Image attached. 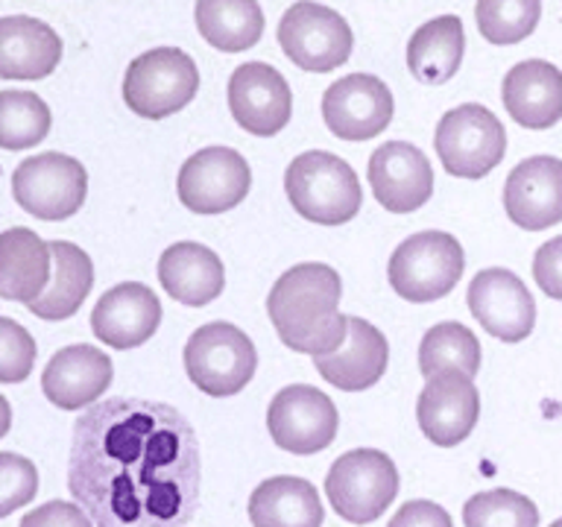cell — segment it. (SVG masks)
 <instances>
[{
	"label": "cell",
	"instance_id": "8fae6325",
	"mask_svg": "<svg viewBox=\"0 0 562 527\" xmlns=\"http://www.w3.org/2000/svg\"><path fill=\"white\" fill-rule=\"evenodd\" d=\"M272 442L290 455H316L331 446L340 428V413L323 390L290 384L272 395L267 407Z\"/></svg>",
	"mask_w": 562,
	"mask_h": 527
},
{
	"label": "cell",
	"instance_id": "7c38bea8",
	"mask_svg": "<svg viewBox=\"0 0 562 527\" xmlns=\"http://www.w3.org/2000/svg\"><path fill=\"white\" fill-rule=\"evenodd\" d=\"M252 188V170L232 147H205L179 170V202L193 214H223L237 209Z\"/></svg>",
	"mask_w": 562,
	"mask_h": 527
},
{
	"label": "cell",
	"instance_id": "9c48e42d",
	"mask_svg": "<svg viewBox=\"0 0 562 527\" xmlns=\"http://www.w3.org/2000/svg\"><path fill=\"white\" fill-rule=\"evenodd\" d=\"M279 44L296 68L328 74L349 61L355 35L340 12L314 0H299L281 15Z\"/></svg>",
	"mask_w": 562,
	"mask_h": 527
},
{
	"label": "cell",
	"instance_id": "4316f807",
	"mask_svg": "<svg viewBox=\"0 0 562 527\" xmlns=\"http://www.w3.org/2000/svg\"><path fill=\"white\" fill-rule=\"evenodd\" d=\"M50 255H53V279L47 284L42 296L30 302L38 319L47 323H59L68 319L82 307L88 299L91 288H94V264L88 258L77 244L70 240H50Z\"/></svg>",
	"mask_w": 562,
	"mask_h": 527
},
{
	"label": "cell",
	"instance_id": "3957f363",
	"mask_svg": "<svg viewBox=\"0 0 562 527\" xmlns=\"http://www.w3.org/2000/svg\"><path fill=\"white\" fill-rule=\"evenodd\" d=\"M284 191L299 217L316 226H342L363 209V188L358 173L340 156L325 149H307L284 170Z\"/></svg>",
	"mask_w": 562,
	"mask_h": 527
},
{
	"label": "cell",
	"instance_id": "5b68a950",
	"mask_svg": "<svg viewBox=\"0 0 562 527\" xmlns=\"http://www.w3.org/2000/svg\"><path fill=\"white\" fill-rule=\"evenodd\" d=\"M258 369V351L249 334L232 323H209L184 343V372L211 399L237 395Z\"/></svg>",
	"mask_w": 562,
	"mask_h": 527
},
{
	"label": "cell",
	"instance_id": "d6986e66",
	"mask_svg": "<svg viewBox=\"0 0 562 527\" xmlns=\"http://www.w3.org/2000/svg\"><path fill=\"white\" fill-rule=\"evenodd\" d=\"M161 325V302L153 288L138 281H123L105 290L91 311V332L112 349H138Z\"/></svg>",
	"mask_w": 562,
	"mask_h": 527
},
{
	"label": "cell",
	"instance_id": "2e32d148",
	"mask_svg": "<svg viewBox=\"0 0 562 527\" xmlns=\"http://www.w3.org/2000/svg\"><path fill=\"white\" fill-rule=\"evenodd\" d=\"M369 188L393 214L419 211L434 197V167L419 147L407 141H386L369 156Z\"/></svg>",
	"mask_w": 562,
	"mask_h": 527
},
{
	"label": "cell",
	"instance_id": "d590c367",
	"mask_svg": "<svg viewBox=\"0 0 562 527\" xmlns=\"http://www.w3.org/2000/svg\"><path fill=\"white\" fill-rule=\"evenodd\" d=\"M533 279L544 296L562 302V235L551 237L533 255Z\"/></svg>",
	"mask_w": 562,
	"mask_h": 527
},
{
	"label": "cell",
	"instance_id": "1f68e13d",
	"mask_svg": "<svg viewBox=\"0 0 562 527\" xmlns=\"http://www.w3.org/2000/svg\"><path fill=\"white\" fill-rule=\"evenodd\" d=\"M542 18V0H477L474 21L477 33L490 44L509 47L533 35Z\"/></svg>",
	"mask_w": 562,
	"mask_h": 527
},
{
	"label": "cell",
	"instance_id": "ba28073f",
	"mask_svg": "<svg viewBox=\"0 0 562 527\" xmlns=\"http://www.w3.org/2000/svg\"><path fill=\"white\" fill-rule=\"evenodd\" d=\"M434 147L448 173L457 179H483L504 161V123L481 103H463L437 123Z\"/></svg>",
	"mask_w": 562,
	"mask_h": 527
},
{
	"label": "cell",
	"instance_id": "d6a6232c",
	"mask_svg": "<svg viewBox=\"0 0 562 527\" xmlns=\"http://www.w3.org/2000/svg\"><path fill=\"white\" fill-rule=\"evenodd\" d=\"M465 527H539V509L527 495L513 490L477 492L465 501Z\"/></svg>",
	"mask_w": 562,
	"mask_h": 527
},
{
	"label": "cell",
	"instance_id": "5bb4252c",
	"mask_svg": "<svg viewBox=\"0 0 562 527\" xmlns=\"http://www.w3.org/2000/svg\"><path fill=\"white\" fill-rule=\"evenodd\" d=\"M393 94L384 79L349 74L325 88V126L340 141H372L393 121Z\"/></svg>",
	"mask_w": 562,
	"mask_h": 527
},
{
	"label": "cell",
	"instance_id": "f546056e",
	"mask_svg": "<svg viewBox=\"0 0 562 527\" xmlns=\"http://www.w3.org/2000/svg\"><path fill=\"white\" fill-rule=\"evenodd\" d=\"M419 369L425 378L439 372L474 378L481 369V343L463 323H437L419 343Z\"/></svg>",
	"mask_w": 562,
	"mask_h": 527
},
{
	"label": "cell",
	"instance_id": "836d02e7",
	"mask_svg": "<svg viewBox=\"0 0 562 527\" xmlns=\"http://www.w3.org/2000/svg\"><path fill=\"white\" fill-rule=\"evenodd\" d=\"M35 340L24 325L0 316V384H21L35 367Z\"/></svg>",
	"mask_w": 562,
	"mask_h": 527
},
{
	"label": "cell",
	"instance_id": "277c9868",
	"mask_svg": "<svg viewBox=\"0 0 562 527\" xmlns=\"http://www.w3.org/2000/svg\"><path fill=\"white\" fill-rule=\"evenodd\" d=\"M200 91V68L179 47H153L130 61L123 77V100L130 112L161 121L182 112Z\"/></svg>",
	"mask_w": 562,
	"mask_h": 527
},
{
	"label": "cell",
	"instance_id": "603a6c76",
	"mask_svg": "<svg viewBox=\"0 0 562 527\" xmlns=\"http://www.w3.org/2000/svg\"><path fill=\"white\" fill-rule=\"evenodd\" d=\"M158 281L167 296L179 305L202 307L211 305L226 288V270L214 249L193 240H179L167 246L158 258Z\"/></svg>",
	"mask_w": 562,
	"mask_h": 527
},
{
	"label": "cell",
	"instance_id": "484cf974",
	"mask_svg": "<svg viewBox=\"0 0 562 527\" xmlns=\"http://www.w3.org/2000/svg\"><path fill=\"white\" fill-rule=\"evenodd\" d=\"M323 501L305 478L276 474L249 495L252 527H323Z\"/></svg>",
	"mask_w": 562,
	"mask_h": 527
},
{
	"label": "cell",
	"instance_id": "6da1fadb",
	"mask_svg": "<svg viewBox=\"0 0 562 527\" xmlns=\"http://www.w3.org/2000/svg\"><path fill=\"white\" fill-rule=\"evenodd\" d=\"M200 486V439L170 404L105 399L74 425L68 490L94 527H188Z\"/></svg>",
	"mask_w": 562,
	"mask_h": 527
},
{
	"label": "cell",
	"instance_id": "4dcf8cb0",
	"mask_svg": "<svg viewBox=\"0 0 562 527\" xmlns=\"http://www.w3.org/2000/svg\"><path fill=\"white\" fill-rule=\"evenodd\" d=\"M50 109L33 91H0V147L30 149L50 132Z\"/></svg>",
	"mask_w": 562,
	"mask_h": 527
},
{
	"label": "cell",
	"instance_id": "f1b7e54d",
	"mask_svg": "<svg viewBox=\"0 0 562 527\" xmlns=\"http://www.w3.org/2000/svg\"><path fill=\"white\" fill-rule=\"evenodd\" d=\"M196 30L214 51L244 53L261 42L263 9L258 0H196Z\"/></svg>",
	"mask_w": 562,
	"mask_h": 527
},
{
	"label": "cell",
	"instance_id": "30bf717a",
	"mask_svg": "<svg viewBox=\"0 0 562 527\" xmlns=\"http://www.w3.org/2000/svg\"><path fill=\"white\" fill-rule=\"evenodd\" d=\"M12 197L38 220L74 217L88 197L86 167L65 153L24 158L12 173Z\"/></svg>",
	"mask_w": 562,
	"mask_h": 527
},
{
	"label": "cell",
	"instance_id": "d4e9b609",
	"mask_svg": "<svg viewBox=\"0 0 562 527\" xmlns=\"http://www.w3.org/2000/svg\"><path fill=\"white\" fill-rule=\"evenodd\" d=\"M50 244L33 228L12 226L0 235V299L35 302L50 284Z\"/></svg>",
	"mask_w": 562,
	"mask_h": 527
},
{
	"label": "cell",
	"instance_id": "f35d334b",
	"mask_svg": "<svg viewBox=\"0 0 562 527\" xmlns=\"http://www.w3.org/2000/svg\"><path fill=\"white\" fill-rule=\"evenodd\" d=\"M9 428H12V407H9V402L0 395V439L7 437Z\"/></svg>",
	"mask_w": 562,
	"mask_h": 527
},
{
	"label": "cell",
	"instance_id": "8d00e7d4",
	"mask_svg": "<svg viewBox=\"0 0 562 527\" xmlns=\"http://www.w3.org/2000/svg\"><path fill=\"white\" fill-rule=\"evenodd\" d=\"M18 527H94L91 516L70 501H47L33 513H26Z\"/></svg>",
	"mask_w": 562,
	"mask_h": 527
},
{
	"label": "cell",
	"instance_id": "9a60e30c",
	"mask_svg": "<svg viewBox=\"0 0 562 527\" xmlns=\"http://www.w3.org/2000/svg\"><path fill=\"white\" fill-rule=\"evenodd\" d=\"M469 311L481 328L504 343H521L536 325V302L513 270L490 267L469 284Z\"/></svg>",
	"mask_w": 562,
	"mask_h": 527
},
{
	"label": "cell",
	"instance_id": "e575fe53",
	"mask_svg": "<svg viewBox=\"0 0 562 527\" xmlns=\"http://www.w3.org/2000/svg\"><path fill=\"white\" fill-rule=\"evenodd\" d=\"M38 492V469L12 451H0V518L12 516L15 509L35 498Z\"/></svg>",
	"mask_w": 562,
	"mask_h": 527
},
{
	"label": "cell",
	"instance_id": "ac0fdd59",
	"mask_svg": "<svg viewBox=\"0 0 562 527\" xmlns=\"http://www.w3.org/2000/svg\"><path fill=\"white\" fill-rule=\"evenodd\" d=\"M504 211L525 232H544L562 220V161L530 156L509 170L504 182Z\"/></svg>",
	"mask_w": 562,
	"mask_h": 527
},
{
	"label": "cell",
	"instance_id": "4fadbf2b",
	"mask_svg": "<svg viewBox=\"0 0 562 527\" xmlns=\"http://www.w3.org/2000/svg\"><path fill=\"white\" fill-rule=\"evenodd\" d=\"M228 112L255 138H272L290 123L293 91L267 61H246L228 79Z\"/></svg>",
	"mask_w": 562,
	"mask_h": 527
},
{
	"label": "cell",
	"instance_id": "7402d4cb",
	"mask_svg": "<svg viewBox=\"0 0 562 527\" xmlns=\"http://www.w3.org/2000/svg\"><path fill=\"white\" fill-rule=\"evenodd\" d=\"M504 109L525 130H551L562 117V70L544 59L518 61L501 86Z\"/></svg>",
	"mask_w": 562,
	"mask_h": 527
},
{
	"label": "cell",
	"instance_id": "7a4b0ae2",
	"mask_svg": "<svg viewBox=\"0 0 562 527\" xmlns=\"http://www.w3.org/2000/svg\"><path fill=\"white\" fill-rule=\"evenodd\" d=\"M342 281L334 267L307 261L281 272L267 296V314L279 340L302 355L340 349L349 316L340 314Z\"/></svg>",
	"mask_w": 562,
	"mask_h": 527
},
{
	"label": "cell",
	"instance_id": "74e56055",
	"mask_svg": "<svg viewBox=\"0 0 562 527\" xmlns=\"http://www.w3.org/2000/svg\"><path fill=\"white\" fill-rule=\"evenodd\" d=\"M386 527H454V522H451L446 507H439L434 501L419 498L402 504Z\"/></svg>",
	"mask_w": 562,
	"mask_h": 527
},
{
	"label": "cell",
	"instance_id": "8992f818",
	"mask_svg": "<svg viewBox=\"0 0 562 527\" xmlns=\"http://www.w3.org/2000/svg\"><path fill=\"white\" fill-rule=\"evenodd\" d=\"M463 246L448 232H419L395 246L390 258V284L413 305L448 296L463 279Z\"/></svg>",
	"mask_w": 562,
	"mask_h": 527
},
{
	"label": "cell",
	"instance_id": "83f0119b",
	"mask_svg": "<svg viewBox=\"0 0 562 527\" xmlns=\"http://www.w3.org/2000/svg\"><path fill=\"white\" fill-rule=\"evenodd\" d=\"M465 51L463 21L457 15L430 18L411 35L407 68L425 86H446L460 70Z\"/></svg>",
	"mask_w": 562,
	"mask_h": 527
},
{
	"label": "cell",
	"instance_id": "cb8c5ba5",
	"mask_svg": "<svg viewBox=\"0 0 562 527\" xmlns=\"http://www.w3.org/2000/svg\"><path fill=\"white\" fill-rule=\"evenodd\" d=\"M59 61L61 38L50 24L30 15L0 18V77L44 79Z\"/></svg>",
	"mask_w": 562,
	"mask_h": 527
},
{
	"label": "cell",
	"instance_id": "ab89813d",
	"mask_svg": "<svg viewBox=\"0 0 562 527\" xmlns=\"http://www.w3.org/2000/svg\"><path fill=\"white\" fill-rule=\"evenodd\" d=\"M551 527H562V518H557V522H553Z\"/></svg>",
	"mask_w": 562,
	"mask_h": 527
},
{
	"label": "cell",
	"instance_id": "ffe728a7",
	"mask_svg": "<svg viewBox=\"0 0 562 527\" xmlns=\"http://www.w3.org/2000/svg\"><path fill=\"white\" fill-rule=\"evenodd\" d=\"M112 358L105 351L88 343H77V346H65L47 360L42 390L61 411H82L112 386Z\"/></svg>",
	"mask_w": 562,
	"mask_h": 527
},
{
	"label": "cell",
	"instance_id": "e0dca14e",
	"mask_svg": "<svg viewBox=\"0 0 562 527\" xmlns=\"http://www.w3.org/2000/svg\"><path fill=\"white\" fill-rule=\"evenodd\" d=\"M481 393L472 378L460 372H439L428 378L416 402L422 434L439 448L460 446L477 425Z\"/></svg>",
	"mask_w": 562,
	"mask_h": 527
},
{
	"label": "cell",
	"instance_id": "44dd1931",
	"mask_svg": "<svg viewBox=\"0 0 562 527\" xmlns=\"http://www.w3.org/2000/svg\"><path fill=\"white\" fill-rule=\"evenodd\" d=\"M386 363H390L386 337L360 316H349V332L340 349L314 355L316 372L342 393H360L375 386L384 378Z\"/></svg>",
	"mask_w": 562,
	"mask_h": 527
},
{
	"label": "cell",
	"instance_id": "52a82bcc",
	"mask_svg": "<svg viewBox=\"0 0 562 527\" xmlns=\"http://www.w3.org/2000/svg\"><path fill=\"white\" fill-rule=\"evenodd\" d=\"M325 495L337 516L351 525H369L384 516L398 495V469L378 448H355L331 463Z\"/></svg>",
	"mask_w": 562,
	"mask_h": 527
}]
</instances>
